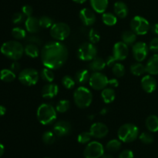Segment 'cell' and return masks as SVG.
Instances as JSON below:
<instances>
[{
    "label": "cell",
    "instance_id": "cell-1",
    "mask_svg": "<svg viewBox=\"0 0 158 158\" xmlns=\"http://www.w3.org/2000/svg\"><path fill=\"white\" fill-rule=\"evenodd\" d=\"M42 63L45 67L58 69L66 63L69 51L66 45L60 41H51L46 43L41 50Z\"/></svg>",
    "mask_w": 158,
    "mask_h": 158
},
{
    "label": "cell",
    "instance_id": "cell-2",
    "mask_svg": "<svg viewBox=\"0 0 158 158\" xmlns=\"http://www.w3.org/2000/svg\"><path fill=\"white\" fill-rule=\"evenodd\" d=\"M0 51L7 58L12 60H18L23 56L24 47L19 42L12 40L3 43Z\"/></svg>",
    "mask_w": 158,
    "mask_h": 158
},
{
    "label": "cell",
    "instance_id": "cell-3",
    "mask_svg": "<svg viewBox=\"0 0 158 158\" xmlns=\"http://www.w3.org/2000/svg\"><path fill=\"white\" fill-rule=\"evenodd\" d=\"M56 110L49 103H43L38 107L36 117L41 124L49 125L56 120Z\"/></svg>",
    "mask_w": 158,
    "mask_h": 158
},
{
    "label": "cell",
    "instance_id": "cell-4",
    "mask_svg": "<svg viewBox=\"0 0 158 158\" xmlns=\"http://www.w3.org/2000/svg\"><path fill=\"white\" fill-rule=\"evenodd\" d=\"M74 103L80 109H85L90 106L93 101V94L89 89L80 86L73 93Z\"/></svg>",
    "mask_w": 158,
    "mask_h": 158
},
{
    "label": "cell",
    "instance_id": "cell-5",
    "mask_svg": "<svg viewBox=\"0 0 158 158\" xmlns=\"http://www.w3.org/2000/svg\"><path fill=\"white\" fill-rule=\"evenodd\" d=\"M117 135L121 142L131 143L139 137V129L133 123H125L119 128Z\"/></svg>",
    "mask_w": 158,
    "mask_h": 158
},
{
    "label": "cell",
    "instance_id": "cell-6",
    "mask_svg": "<svg viewBox=\"0 0 158 158\" xmlns=\"http://www.w3.org/2000/svg\"><path fill=\"white\" fill-rule=\"evenodd\" d=\"M40 74L36 69L33 68H26L20 71L18 79L22 84L25 86H34L37 83L40 79Z\"/></svg>",
    "mask_w": 158,
    "mask_h": 158
},
{
    "label": "cell",
    "instance_id": "cell-7",
    "mask_svg": "<svg viewBox=\"0 0 158 158\" xmlns=\"http://www.w3.org/2000/svg\"><path fill=\"white\" fill-rule=\"evenodd\" d=\"M97 49L92 43H83L77 50V57L83 61H91L97 56Z\"/></svg>",
    "mask_w": 158,
    "mask_h": 158
},
{
    "label": "cell",
    "instance_id": "cell-8",
    "mask_svg": "<svg viewBox=\"0 0 158 158\" xmlns=\"http://www.w3.org/2000/svg\"><path fill=\"white\" fill-rule=\"evenodd\" d=\"M70 34V28L65 23H56L50 28V35L56 41H63Z\"/></svg>",
    "mask_w": 158,
    "mask_h": 158
},
{
    "label": "cell",
    "instance_id": "cell-9",
    "mask_svg": "<svg viewBox=\"0 0 158 158\" xmlns=\"http://www.w3.org/2000/svg\"><path fill=\"white\" fill-rule=\"evenodd\" d=\"M149 22L143 17L140 15H136L131 21V29L137 35H145L150 30Z\"/></svg>",
    "mask_w": 158,
    "mask_h": 158
},
{
    "label": "cell",
    "instance_id": "cell-10",
    "mask_svg": "<svg viewBox=\"0 0 158 158\" xmlns=\"http://www.w3.org/2000/svg\"><path fill=\"white\" fill-rule=\"evenodd\" d=\"M89 86L96 90H103L109 84L107 77L100 72H94L89 80Z\"/></svg>",
    "mask_w": 158,
    "mask_h": 158
},
{
    "label": "cell",
    "instance_id": "cell-11",
    "mask_svg": "<svg viewBox=\"0 0 158 158\" xmlns=\"http://www.w3.org/2000/svg\"><path fill=\"white\" fill-rule=\"evenodd\" d=\"M103 146L97 141L89 142L83 151V156L85 158H100L103 155Z\"/></svg>",
    "mask_w": 158,
    "mask_h": 158
},
{
    "label": "cell",
    "instance_id": "cell-12",
    "mask_svg": "<svg viewBox=\"0 0 158 158\" xmlns=\"http://www.w3.org/2000/svg\"><path fill=\"white\" fill-rule=\"evenodd\" d=\"M132 52L137 62H142L147 58L149 52V47L143 42H137L132 46Z\"/></svg>",
    "mask_w": 158,
    "mask_h": 158
},
{
    "label": "cell",
    "instance_id": "cell-13",
    "mask_svg": "<svg viewBox=\"0 0 158 158\" xmlns=\"http://www.w3.org/2000/svg\"><path fill=\"white\" fill-rule=\"evenodd\" d=\"M129 54L128 46L123 42H118L115 43L113 49V56L117 61H122L126 60Z\"/></svg>",
    "mask_w": 158,
    "mask_h": 158
},
{
    "label": "cell",
    "instance_id": "cell-14",
    "mask_svg": "<svg viewBox=\"0 0 158 158\" xmlns=\"http://www.w3.org/2000/svg\"><path fill=\"white\" fill-rule=\"evenodd\" d=\"M108 127H106V124L100 122H97V123H94V124L91 125L90 129H89V132H90L91 135L94 138L101 139L106 137L108 134Z\"/></svg>",
    "mask_w": 158,
    "mask_h": 158
},
{
    "label": "cell",
    "instance_id": "cell-15",
    "mask_svg": "<svg viewBox=\"0 0 158 158\" xmlns=\"http://www.w3.org/2000/svg\"><path fill=\"white\" fill-rule=\"evenodd\" d=\"M72 131V126L66 120H60L56 122L53 127V132L57 137H65L69 135Z\"/></svg>",
    "mask_w": 158,
    "mask_h": 158
},
{
    "label": "cell",
    "instance_id": "cell-16",
    "mask_svg": "<svg viewBox=\"0 0 158 158\" xmlns=\"http://www.w3.org/2000/svg\"><path fill=\"white\" fill-rule=\"evenodd\" d=\"M80 19L84 26H90L95 23L96 15L91 9L84 8L80 12Z\"/></svg>",
    "mask_w": 158,
    "mask_h": 158
},
{
    "label": "cell",
    "instance_id": "cell-17",
    "mask_svg": "<svg viewBox=\"0 0 158 158\" xmlns=\"http://www.w3.org/2000/svg\"><path fill=\"white\" fill-rule=\"evenodd\" d=\"M157 80H155L152 75H147L142 78L141 80V86L142 89L148 94H151L154 92L157 89Z\"/></svg>",
    "mask_w": 158,
    "mask_h": 158
},
{
    "label": "cell",
    "instance_id": "cell-18",
    "mask_svg": "<svg viewBox=\"0 0 158 158\" xmlns=\"http://www.w3.org/2000/svg\"><path fill=\"white\" fill-rule=\"evenodd\" d=\"M25 26H26L27 32L32 34L37 33L40 32V29H41L39 19L35 18L32 15L26 18V19L25 20Z\"/></svg>",
    "mask_w": 158,
    "mask_h": 158
},
{
    "label": "cell",
    "instance_id": "cell-19",
    "mask_svg": "<svg viewBox=\"0 0 158 158\" xmlns=\"http://www.w3.org/2000/svg\"><path fill=\"white\" fill-rule=\"evenodd\" d=\"M59 86L55 83H49L42 89V96L45 99H52L58 94Z\"/></svg>",
    "mask_w": 158,
    "mask_h": 158
},
{
    "label": "cell",
    "instance_id": "cell-20",
    "mask_svg": "<svg viewBox=\"0 0 158 158\" xmlns=\"http://www.w3.org/2000/svg\"><path fill=\"white\" fill-rule=\"evenodd\" d=\"M146 71L150 75H158V54L153 55L146 64Z\"/></svg>",
    "mask_w": 158,
    "mask_h": 158
},
{
    "label": "cell",
    "instance_id": "cell-21",
    "mask_svg": "<svg viewBox=\"0 0 158 158\" xmlns=\"http://www.w3.org/2000/svg\"><path fill=\"white\" fill-rule=\"evenodd\" d=\"M114 10L116 15L121 19L126 18L128 15V12H129L127 6L123 2L121 1L117 2L114 3Z\"/></svg>",
    "mask_w": 158,
    "mask_h": 158
},
{
    "label": "cell",
    "instance_id": "cell-22",
    "mask_svg": "<svg viewBox=\"0 0 158 158\" xmlns=\"http://www.w3.org/2000/svg\"><path fill=\"white\" fill-rule=\"evenodd\" d=\"M106 63L104 60L101 57H97L93 59L89 64V69L92 70L93 72H100L103 70L106 66Z\"/></svg>",
    "mask_w": 158,
    "mask_h": 158
},
{
    "label": "cell",
    "instance_id": "cell-23",
    "mask_svg": "<svg viewBox=\"0 0 158 158\" xmlns=\"http://www.w3.org/2000/svg\"><path fill=\"white\" fill-rule=\"evenodd\" d=\"M93 9L98 13H104L108 6V0H90Z\"/></svg>",
    "mask_w": 158,
    "mask_h": 158
},
{
    "label": "cell",
    "instance_id": "cell-24",
    "mask_svg": "<svg viewBox=\"0 0 158 158\" xmlns=\"http://www.w3.org/2000/svg\"><path fill=\"white\" fill-rule=\"evenodd\" d=\"M89 77H90V74H89V70L86 69H82L77 71L76 73L75 80L79 84L84 85L89 82Z\"/></svg>",
    "mask_w": 158,
    "mask_h": 158
},
{
    "label": "cell",
    "instance_id": "cell-25",
    "mask_svg": "<svg viewBox=\"0 0 158 158\" xmlns=\"http://www.w3.org/2000/svg\"><path fill=\"white\" fill-rule=\"evenodd\" d=\"M145 125L148 131L151 133L158 131V117L156 115H151L146 119Z\"/></svg>",
    "mask_w": 158,
    "mask_h": 158
},
{
    "label": "cell",
    "instance_id": "cell-26",
    "mask_svg": "<svg viewBox=\"0 0 158 158\" xmlns=\"http://www.w3.org/2000/svg\"><path fill=\"white\" fill-rule=\"evenodd\" d=\"M101 97L105 103H111L114 101L116 97V94L112 87L105 88L101 92Z\"/></svg>",
    "mask_w": 158,
    "mask_h": 158
},
{
    "label": "cell",
    "instance_id": "cell-27",
    "mask_svg": "<svg viewBox=\"0 0 158 158\" xmlns=\"http://www.w3.org/2000/svg\"><path fill=\"white\" fill-rule=\"evenodd\" d=\"M16 77L15 73L10 69H3L0 71V79L6 83H11L14 81Z\"/></svg>",
    "mask_w": 158,
    "mask_h": 158
},
{
    "label": "cell",
    "instance_id": "cell-28",
    "mask_svg": "<svg viewBox=\"0 0 158 158\" xmlns=\"http://www.w3.org/2000/svg\"><path fill=\"white\" fill-rule=\"evenodd\" d=\"M122 40L127 45H134L137 40V34L132 30H127L122 33Z\"/></svg>",
    "mask_w": 158,
    "mask_h": 158
},
{
    "label": "cell",
    "instance_id": "cell-29",
    "mask_svg": "<svg viewBox=\"0 0 158 158\" xmlns=\"http://www.w3.org/2000/svg\"><path fill=\"white\" fill-rule=\"evenodd\" d=\"M24 52L26 56L31 58H35L40 55L38 46L35 44H31V43H29L25 46Z\"/></svg>",
    "mask_w": 158,
    "mask_h": 158
},
{
    "label": "cell",
    "instance_id": "cell-30",
    "mask_svg": "<svg viewBox=\"0 0 158 158\" xmlns=\"http://www.w3.org/2000/svg\"><path fill=\"white\" fill-rule=\"evenodd\" d=\"M131 73L134 76H137V77H140V76L143 75L146 71V66L144 65H143L142 63H140V62L138 63H134V64L131 65Z\"/></svg>",
    "mask_w": 158,
    "mask_h": 158
},
{
    "label": "cell",
    "instance_id": "cell-31",
    "mask_svg": "<svg viewBox=\"0 0 158 158\" xmlns=\"http://www.w3.org/2000/svg\"><path fill=\"white\" fill-rule=\"evenodd\" d=\"M40 76L43 79V80L47 82V83H52L55 79V75H54V73L52 72V69H49L47 67H45L44 69H42Z\"/></svg>",
    "mask_w": 158,
    "mask_h": 158
},
{
    "label": "cell",
    "instance_id": "cell-32",
    "mask_svg": "<svg viewBox=\"0 0 158 158\" xmlns=\"http://www.w3.org/2000/svg\"><path fill=\"white\" fill-rule=\"evenodd\" d=\"M103 23L108 26H113L117 23V18L115 15L110 12H104L102 15Z\"/></svg>",
    "mask_w": 158,
    "mask_h": 158
},
{
    "label": "cell",
    "instance_id": "cell-33",
    "mask_svg": "<svg viewBox=\"0 0 158 158\" xmlns=\"http://www.w3.org/2000/svg\"><path fill=\"white\" fill-rule=\"evenodd\" d=\"M121 148V141L119 140H111L106 143V149L109 152H117Z\"/></svg>",
    "mask_w": 158,
    "mask_h": 158
},
{
    "label": "cell",
    "instance_id": "cell-34",
    "mask_svg": "<svg viewBox=\"0 0 158 158\" xmlns=\"http://www.w3.org/2000/svg\"><path fill=\"white\" fill-rule=\"evenodd\" d=\"M70 108V103L69 100H62L57 103L56 106V110L57 112L59 113H66L68 111Z\"/></svg>",
    "mask_w": 158,
    "mask_h": 158
},
{
    "label": "cell",
    "instance_id": "cell-35",
    "mask_svg": "<svg viewBox=\"0 0 158 158\" xmlns=\"http://www.w3.org/2000/svg\"><path fill=\"white\" fill-rule=\"evenodd\" d=\"M56 134L54 132L52 131H46L44 134H43V141L44 142V143H46V145H51L52 143H54V142L56 141Z\"/></svg>",
    "mask_w": 158,
    "mask_h": 158
},
{
    "label": "cell",
    "instance_id": "cell-36",
    "mask_svg": "<svg viewBox=\"0 0 158 158\" xmlns=\"http://www.w3.org/2000/svg\"><path fill=\"white\" fill-rule=\"evenodd\" d=\"M76 83H77V82H76L75 79H73L72 77H70V76H64V77H63V79H62V84H63V86L67 89H73V88L75 86Z\"/></svg>",
    "mask_w": 158,
    "mask_h": 158
},
{
    "label": "cell",
    "instance_id": "cell-37",
    "mask_svg": "<svg viewBox=\"0 0 158 158\" xmlns=\"http://www.w3.org/2000/svg\"><path fill=\"white\" fill-rule=\"evenodd\" d=\"M12 35L15 40H24L26 37V32L20 27H15L12 30Z\"/></svg>",
    "mask_w": 158,
    "mask_h": 158
},
{
    "label": "cell",
    "instance_id": "cell-38",
    "mask_svg": "<svg viewBox=\"0 0 158 158\" xmlns=\"http://www.w3.org/2000/svg\"><path fill=\"white\" fill-rule=\"evenodd\" d=\"M112 71L116 77L120 78V77H122L125 74V67L121 63H116L112 66Z\"/></svg>",
    "mask_w": 158,
    "mask_h": 158
},
{
    "label": "cell",
    "instance_id": "cell-39",
    "mask_svg": "<svg viewBox=\"0 0 158 158\" xmlns=\"http://www.w3.org/2000/svg\"><path fill=\"white\" fill-rule=\"evenodd\" d=\"M139 139L144 144H151L154 140V136L149 132H143L140 134L139 135Z\"/></svg>",
    "mask_w": 158,
    "mask_h": 158
},
{
    "label": "cell",
    "instance_id": "cell-40",
    "mask_svg": "<svg viewBox=\"0 0 158 158\" xmlns=\"http://www.w3.org/2000/svg\"><path fill=\"white\" fill-rule=\"evenodd\" d=\"M39 21H40V24L41 28H44V29H48V28H51L52 26V25L54 24L53 20L49 16H42L39 19Z\"/></svg>",
    "mask_w": 158,
    "mask_h": 158
},
{
    "label": "cell",
    "instance_id": "cell-41",
    "mask_svg": "<svg viewBox=\"0 0 158 158\" xmlns=\"http://www.w3.org/2000/svg\"><path fill=\"white\" fill-rule=\"evenodd\" d=\"M92 135H91L90 132H83L80 134L77 137V141L82 144H85V143H88L90 142L91 138H92Z\"/></svg>",
    "mask_w": 158,
    "mask_h": 158
},
{
    "label": "cell",
    "instance_id": "cell-42",
    "mask_svg": "<svg viewBox=\"0 0 158 158\" xmlns=\"http://www.w3.org/2000/svg\"><path fill=\"white\" fill-rule=\"evenodd\" d=\"M88 37H89V42L92 43H94V44L99 43L100 40V33H99V32L94 29H91L89 31Z\"/></svg>",
    "mask_w": 158,
    "mask_h": 158
},
{
    "label": "cell",
    "instance_id": "cell-43",
    "mask_svg": "<svg viewBox=\"0 0 158 158\" xmlns=\"http://www.w3.org/2000/svg\"><path fill=\"white\" fill-rule=\"evenodd\" d=\"M25 15L23 13V12H15V13L13 14L12 18V21L14 24L18 25L21 24L22 23L25 21Z\"/></svg>",
    "mask_w": 158,
    "mask_h": 158
},
{
    "label": "cell",
    "instance_id": "cell-44",
    "mask_svg": "<svg viewBox=\"0 0 158 158\" xmlns=\"http://www.w3.org/2000/svg\"><path fill=\"white\" fill-rule=\"evenodd\" d=\"M149 49L152 52H158V37H155L149 43Z\"/></svg>",
    "mask_w": 158,
    "mask_h": 158
},
{
    "label": "cell",
    "instance_id": "cell-45",
    "mask_svg": "<svg viewBox=\"0 0 158 158\" xmlns=\"http://www.w3.org/2000/svg\"><path fill=\"white\" fill-rule=\"evenodd\" d=\"M26 42L31 44H35L36 46H40L41 44V40L36 35H29V36L26 38Z\"/></svg>",
    "mask_w": 158,
    "mask_h": 158
},
{
    "label": "cell",
    "instance_id": "cell-46",
    "mask_svg": "<svg viewBox=\"0 0 158 158\" xmlns=\"http://www.w3.org/2000/svg\"><path fill=\"white\" fill-rule=\"evenodd\" d=\"M22 12L25 15V16L29 17L32 16V12H33V9L32 7L29 5H25L22 7Z\"/></svg>",
    "mask_w": 158,
    "mask_h": 158
},
{
    "label": "cell",
    "instance_id": "cell-47",
    "mask_svg": "<svg viewBox=\"0 0 158 158\" xmlns=\"http://www.w3.org/2000/svg\"><path fill=\"white\" fill-rule=\"evenodd\" d=\"M119 158H134V153L131 150H124L120 153Z\"/></svg>",
    "mask_w": 158,
    "mask_h": 158
},
{
    "label": "cell",
    "instance_id": "cell-48",
    "mask_svg": "<svg viewBox=\"0 0 158 158\" xmlns=\"http://www.w3.org/2000/svg\"><path fill=\"white\" fill-rule=\"evenodd\" d=\"M10 69L11 70L13 71L14 73H17L19 71L20 69V64L16 61V60H14L13 63L11 64L10 66Z\"/></svg>",
    "mask_w": 158,
    "mask_h": 158
},
{
    "label": "cell",
    "instance_id": "cell-49",
    "mask_svg": "<svg viewBox=\"0 0 158 158\" xmlns=\"http://www.w3.org/2000/svg\"><path fill=\"white\" fill-rule=\"evenodd\" d=\"M116 63H117V60H116V59L114 58V56H108V58L106 59V63L108 66H113Z\"/></svg>",
    "mask_w": 158,
    "mask_h": 158
},
{
    "label": "cell",
    "instance_id": "cell-50",
    "mask_svg": "<svg viewBox=\"0 0 158 158\" xmlns=\"http://www.w3.org/2000/svg\"><path fill=\"white\" fill-rule=\"evenodd\" d=\"M109 84L111 87H117L119 85V82L117 79H111L109 80Z\"/></svg>",
    "mask_w": 158,
    "mask_h": 158
},
{
    "label": "cell",
    "instance_id": "cell-51",
    "mask_svg": "<svg viewBox=\"0 0 158 158\" xmlns=\"http://www.w3.org/2000/svg\"><path fill=\"white\" fill-rule=\"evenodd\" d=\"M151 30L155 35H158V23H155L154 25H153L152 27H151Z\"/></svg>",
    "mask_w": 158,
    "mask_h": 158
},
{
    "label": "cell",
    "instance_id": "cell-52",
    "mask_svg": "<svg viewBox=\"0 0 158 158\" xmlns=\"http://www.w3.org/2000/svg\"><path fill=\"white\" fill-rule=\"evenodd\" d=\"M6 108L2 105H0V117H2L6 114Z\"/></svg>",
    "mask_w": 158,
    "mask_h": 158
},
{
    "label": "cell",
    "instance_id": "cell-53",
    "mask_svg": "<svg viewBox=\"0 0 158 158\" xmlns=\"http://www.w3.org/2000/svg\"><path fill=\"white\" fill-rule=\"evenodd\" d=\"M4 151H5V148L2 143H0V157L3 155L4 154Z\"/></svg>",
    "mask_w": 158,
    "mask_h": 158
},
{
    "label": "cell",
    "instance_id": "cell-54",
    "mask_svg": "<svg viewBox=\"0 0 158 158\" xmlns=\"http://www.w3.org/2000/svg\"><path fill=\"white\" fill-rule=\"evenodd\" d=\"M101 158H114L111 154H103V155L102 156Z\"/></svg>",
    "mask_w": 158,
    "mask_h": 158
},
{
    "label": "cell",
    "instance_id": "cell-55",
    "mask_svg": "<svg viewBox=\"0 0 158 158\" xmlns=\"http://www.w3.org/2000/svg\"><path fill=\"white\" fill-rule=\"evenodd\" d=\"M73 1L76 3H78V4H83V3H84L86 0H73Z\"/></svg>",
    "mask_w": 158,
    "mask_h": 158
},
{
    "label": "cell",
    "instance_id": "cell-56",
    "mask_svg": "<svg viewBox=\"0 0 158 158\" xmlns=\"http://www.w3.org/2000/svg\"><path fill=\"white\" fill-rule=\"evenodd\" d=\"M100 114H106V109H103V110H102V111H101V112H100Z\"/></svg>",
    "mask_w": 158,
    "mask_h": 158
},
{
    "label": "cell",
    "instance_id": "cell-57",
    "mask_svg": "<svg viewBox=\"0 0 158 158\" xmlns=\"http://www.w3.org/2000/svg\"><path fill=\"white\" fill-rule=\"evenodd\" d=\"M46 158H49V157H46Z\"/></svg>",
    "mask_w": 158,
    "mask_h": 158
}]
</instances>
